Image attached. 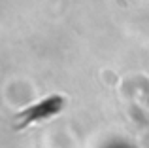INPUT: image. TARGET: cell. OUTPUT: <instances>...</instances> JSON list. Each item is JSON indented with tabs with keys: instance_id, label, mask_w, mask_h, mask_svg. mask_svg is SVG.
I'll list each match as a JSON object with an SVG mask.
<instances>
[{
	"instance_id": "obj_1",
	"label": "cell",
	"mask_w": 149,
	"mask_h": 148,
	"mask_svg": "<svg viewBox=\"0 0 149 148\" xmlns=\"http://www.w3.org/2000/svg\"><path fill=\"white\" fill-rule=\"evenodd\" d=\"M61 108H62V99L57 97V95H53V97H49V99L42 101L40 104H34V106L26 108L25 112H21V114H19L17 127H23V125H26V123L45 120V118H49V116L57 114Z\"/></svg>"
}]
</instances>
